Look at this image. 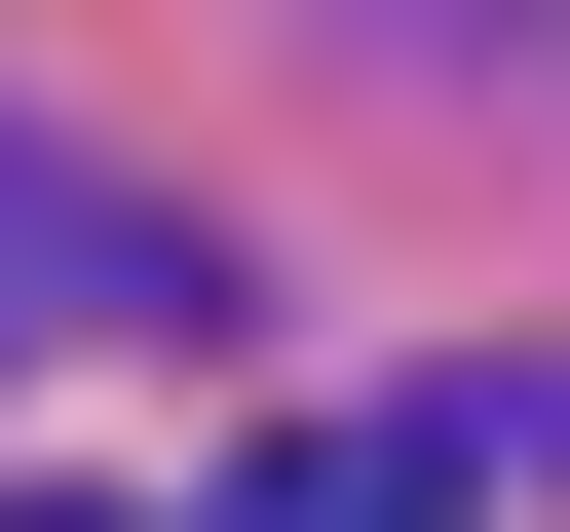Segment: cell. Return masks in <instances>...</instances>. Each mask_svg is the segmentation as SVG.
Returning <instances> with one entry per match:
<instances>
[{"label": "cell", "instance_id": "1", "mask_svg": "<svg viewBox=\"0 0 570 532\" xmlns=\"http://www.w3.org/2000/svg\"><path fill=\"white\" fill-rule=\"evenodd\" d=\"M115 305H228V266H190L153 190H77V152H0V381H39V343H115Z\"/></svg>", "mask_w": 570, "mask_h": 532}, {"label": "cell", "instance_id": "2", "mask_svg": "<svg viewBox=\"0 0 570 532\" xmlns=\"http://www.w3.org/2000/svg\"><path fill=\"white\" fill-rule=\"evenodd\" d=\"M266 532H494V418H305Z\"/></svg>", "mask_w": 570, "mask_h": 532}, {"label": "cell", "instance_id": "3", "mask_svg": "<svg viewBox=\"0 0 570 532\" xmlns=\"http://www.w3.org/2000/svg\"><path fill=\"white\" fill-rule=\"evenodd\" d=\"M419 39H570V0H419Z\"/></svg>", "mask_w": 570, "mask_h": 532}, {"label": "cell", "instance_id": "4", "mask_svg": "<svg viewBox=\"0 0 570 532\" xmlns=\"http://www.w3.org/2000/svg\"><path fill=\"white\" fill-rule=\"evenodd\" d=\"M0 532H153V494H0Z\"/></svg>", "mask_w": 570, "mask_h": 532}]
</instances>
